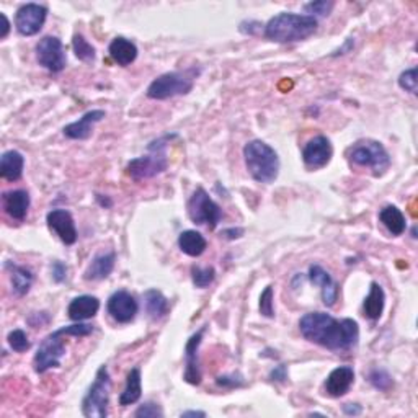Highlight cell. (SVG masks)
Returning a JSON list of instances; mask_svg holds the SVG:
<instances>
[{"instance_id":"obj_1","label":"cell","mask_w":418,"mask_h":418,"mask_svg":"<svg viewBox=\"0 0 418 418\" xmlns=\"http://www.w3.org/2000/svg\"><path fill=\"white\" fill-rule=\"evenodd\" d=\"M306 340L332 352H347L358 343L360 327L353 319H335L325 312H309L299 320Z\"/></svg>"},{"instance_id":"obj_2","label":"cell","mask_w":418,"mask_h":418,"mask_svg":"<svg viewBox=\"0 0 418 418\" xmlns=\"http://www.w3.org/2000/svg\"><path fill=\"white\" fill-rule=\"evenodd\" d=\"M319 21L315 16L299 14H278L265 25V36L275 43L304 41L317 31Z\"/></svg>"},{"instance_id":"obj_3","label":"cell","mask_w":418,"mask_h":418,"mask_svg":"<svg viewBox=\"0 0 418 418\" xmlns=\"http://www.w3.org/2000/svg\"><path fill=\"white\" fill-rule=\"evenodd\" d=\"M93 332L92 325L87 324H74L62 327V329L56 330L48 335L39 345L38 352L33 358V366H35V371L46 372L51 368H59L62 358L66 357V340L64 337L72 335V337H86Z\"/></svg>"},{"instance_id":"obj_4","label":"cell","mask_w":418,"mask_h":418,"mask_svg":"<svg viewBox=\"0 0 418 418\" xmlns=\"http://www.w3.org/2000/svg\"><path fill=\"white\" fill-rule=\"evenodd\" d=\"M244 160L248 173L258 183H273L280 175V157L270 144L253 139L245 144Z\"/></svg>"},{"instance_id":"obj_5","label":"cell","mask_w":418,"mask_h":418,"mask_svg":"<svg viewBox=\"0 0 418 418\" xmlns=\"http://www.w3.org/2000/svg\"><path fill=\"white\" fill-rule=\"evenodd\" d=\"M173 138H177V134L163 136V138L151 143L148 156L138 157V159H133L128 163L126 172L129 177L134 180H148L165 172L168 168L167 144Z\"/></svg>"},{"instance_id":"obj_6","label":"cell","mask_w":418,"mask_h":418,"mask_svg":"<svg viewBox=\"0 0 418 418\" xmlns=\"http://www.w3.org/2000/svg\"><path fill=\"white\" fill-rule=\"evenodd\" d=\"M111 391V377L106 366H100L95 381L82 400V414L87 418H106L108 417Z\"/></svg>"},{"instance_id":"obj_7","label":"cell","mask_w":418,"mask_h":418,"mask_svg":"<svg viewBox=\"0 0 418 418\" xmlns=\"http://www.w3.org/2000/svg\"><path fill=\"white\" fill-rule=\"evenodd\" d=\"M350 160L360 167H369L379 177L391 167V156L386 148L374 139H361L350 149Z\"/></svg>"},{"instance_id":"obj_8","label":"cell","mask_w":418,"mask_h":418,"mask_svg":"<svg viewBox=\"0 0 418 418\" xmlns=\"http://www.w3.org/2000/svg\"><path fill=\"white\" fill-rule=\"evenodd\" d=\"M193 71L188 72H167L151 82L148 97L152 100H167L177 95H186L193 90Z\"/></svg>"},{"instance_id":"obj_9","label":"cell","mask_w":418,"mask_h":418,"mask_svg":"<svg viewBox=\"0 0 418 418\" xmlns=\"http://www.w3.org/2000/svg\"><path fill=\"white\" fill-rule=\"evenodd\" d=\"M188 216L198 225H206L208 229H216L223 219V209L213 198L208 195L205 188H196L193 196L188 201Z\"/></svg>"},{"instance_id":"obj_10","label":"cell","mask_w":418,"mask_h":418,"mask_svg":"<svg viewBox=\"0 0 418 418\" xmlns=\"http://www.w3.org/2000/svg\"><path fill=\"white\" fill-rule=\"evenodd\" d=\"M36 59L39 66H43L49 72L64 71L67 64L64 44L56 36H44L36 44Z\"/></svg>"},{"instance_id":"obj_11","label":"cell","mask_w":418,"mask_h":418,"mask_svg":"<svg viewBox=\"0 0 418 418\" xmlns=\"http://www.w3.org/2000/svg\"><path fill=\"white\" fill-rule=\"evenodd\" d=\"M48 16V9L39 4H25L16 10L15 28L20 35L33 36L38 35L44 26Z\"/></svg>"},{"instance_id":"obj_12","label":"cell","mask_w":418,"mask_h":418,"mask_svg":"<svg viewBox=\"0 0 418 418\" xmlns=\"http://www.w3.org/2000/svg\"><path fill=\"white\" fill-rule=\"evenodd\" d=\"M48 228L59 237L62 244L74 245L77 242V229L74 218L66 209H53L48 213L46 218Z\"/></svg>"},{"instance_id":"obj_13","label":"cell","mask_w":418,"mask_h":418,"mask_svg":"<svg viewBox=\"0 0 418 418\" xmlns=\"http://www.w3.org/2000/svg\"><path fill=\"white\" fill-rule=\"evenodd\" d=\"M333 156V149L329 138L325 136H315L306 144L302 151V160L307 168L317 170V168L325 167L330 162Z\"/></svg>"},{"instance_id":"obj_14","label":"cell","mask_w":418,"mask_h":418,"mask_svg":"<svg viewBox=\"0 0 418 418\" xmlns=\"http://www.w3.org/2000/svg\"><path fill=\"white\" fill-rule=\"evenodd\" d=\"M106 309H108V314L116 322H120V324H128V322L134 320L139 306L134 296L129 295L128 291H116L108 297Z\"/></svg>"},{"instance_id":"obj_15","label":"cell","mask_w":418,"mask_h":418,"mask_svg":"<svg viewBox=\"0 0 418 418\" xmlns=\"http://www.w3.org/2000/svg\"><path fill=\"white\" fill-rule=\"evenodd\" d=\"M205 327L195 335L190 337V340L185 345V372L183 379L191 384V386H198L201 382V369H200V360H198V348H200L203 335H205Z\"/></svg>"},{"instance_id":"obj_16","label":"cell","mask_w":418,"mask_h":418,"mask_svg":"<svg viewBox=\"0 0 418 418\" xmlns=\"http://www.w3.org/2000/svg\"><path fill=\"white\" fill-rule=\"evenodd\" d=\"M309 280L315 286H320L322 290V301L327 307L335 306L338 299V285L333 281L329 271H325L320 265H312L309 268Z\"/></svg>"},{"instance_id":"obj_17","label":"cell","mask_w":418,"mask_h":418,"mask_svg":"<svg viewBox=\"0 0 418 418\" xmlns=\"http://www.w3.org/2000/svg\"><path fill=\"white\" fill-rule=\"evenodd\" d=\"M353 381L355 371L352 366H340V368H335L325 379V394L330 395V397H342V395L350 391Z\"/></svg>"},{"instance_id":"obj_18","label":"cell","mask_w":418,"mask_h":418,"mask_svg":"<svg viewBox=\"0 0 418 418\" xmlns=\"http://www.w3.org/2000/svg\"><path fill=\"white\" fill-rule=\"evenodd\" d=\"M2 205L10 218L15 221H24L30 209V195L25 190L5 191L2 195Z\"/></svg>"},{"instance_id":"obj_19","label":"cell","mask_w":418,"mask_h":418,"mask_svg":"<svg viewBox=\"0 0 418 418\" xmlns=\"http://www.w3.org/2000/svg\"><path fill=\"white\" fill-rule=\"evenodd\" d=\"M105 118L103 110H92L83 115L81 120L67 124L64 128V136L69 139H87L93 131V126Z\"/></svg>"},{"instance_id":"obj_20","label":"cell","mask_w":418,"mask_h":418,"mask_svg":"<svg viewBox=\"0 0 418 418\" xmlns=\"http://www.w3.org/2000/svg\"><path fill=\"white\" fill-rule=\"evenodd\" d=\"M100 310V301L95 296H78L74 297L67 307V315H69L71 320L74 322H82V320H88L97 315Z\"/></svg>"},{"instance_id":"obj_21","label":"cell","mask_w":418,"mask_h":418,"mask_svg":"<svg viewBox=\"0 0 418 418\" xmlns=\"http://www.w3.org/2000/svg\"><path fill=\"white\" fill-rule=\"evenodd\" d=\"M115 262H116L115 252L100 253V255H97L92 262H90L86 273H83V278H86L87 281H101L108 278L113 268H115Z\"/></svg>"},{"instance_id":"obj_22","label":"cell","mask_w":418,"mask_h":418,"mask_svg":"<svg viewBox=\"0 0 418 418\" xmlns=\"http://www.w3.org/2000/svg\"><path fill=\"white\" fill-rule=\"evenodd\" d=\"M25 157L19 151H7L2 154L0 159V177L9 180V182H16L24 175Z\"/></svg>"},{"instance_id":"obj_23","label":"cell","mask_w":418,"mask_h":418,"mask_svg":"<svg viewBox=\"0 0 418 418\" xmlns=\"http://www.w3.org/2000/svg\"><path fill=\"white\" fill-rule=\"evenodd\" d=\"M110 56L111 59L116 62L118 66H123L126 67L129 64H133L138 58V48H136V44L131 41V39H126L123 36H118L113 39L110 43Z\"/></svg>"},{"instance_id":"obj_24","label":"cell","mask_w":418,"mask_h":418,"mask_svg":"<svg viewBox=\"0 0 418 418\" xmlns=\"http://www.w3.org/2000/svg\"><path fill=\"white\" fill-rule=\"evenodd\" d=\"M384 306H386V295L379 283L372 281L369 287V295L366 296L363 309L365 315L371 320H377L384 312Z\"/></svg>"},{"instance_id":"obj_25","label":"cell","mask_w":418,"mask_h":418,"mask_svg":"<svg viewBox=\"0 0 418 418\" xmlns=\"http://www.w3.org/2000/svg\"><path fill=\"white\" fill-rule=\"evenodd\" d=\"M141 395H143V377H141V369L133 368L128 372L126 386H124V391L120 395V405H133L141 399Z\"/></svg>"},{"instance_id":"obj_26","label":"cell","mask_w":418,"mask_h":418,"mask_svg":"<svg viewBox=\"0 0 418 418\" xmlns=\"http://www.w3.org/2000/svg\"><path fill=\"white\" fill-rule=\"evenodd\" d=\"M178 247L185 255L188 257H200L205 253L208 242L198 230H185L178 237Z\"/></svg>"},{"instance_id":"obj_27","label":"cell","mask_w":418,"mask_h":418,"mask_svg":"<svg viewBox=\"0 0 418 418\" xmlns=\"http://www.w3.org/2000/svg\"><path fill=\"white\" fill-rule=\"evenodd\" d=\"M5 268L9 270L10 280H12V287L16 296H25L33 285V275L31 271L20 267V265H15L12 262L5 263Z\"/></svg>"},{"instance_id":"obj_28","label":"cell","mask_w":418,"mask_h":418,"mask_svg":"<svg viewBox=\"0 0 418 418\" xmlns=\"http://www.w3.org/2000/svg\"><path fill=\"white\" fill-rule=\"evenodd\" d=\"M379 221L392 235H402L407 229V221L402 211L397 206H386L381 209Z\"/></svg>"},{"instance_id":"obj_29","label":"cell","mask_w":418,"mask_h":418,"mask_svg":"<svg viewBox=\"0 0 418 418\" xmlns=\"http://www.w3.org/2000/svg\"><path fill=\"white\" fill-rule=\"evenodd\" d=\"M146 312L151 319L159 320L168 314V301L159 290H149L144 292Z\"/></svg>"},{"instance_id":"obj_30","label":"cell","mask_w":418,"mask_h":418,"mask_svg":"<svg viewBox=\"0 0 418 418\" xmlns=\"http://www.w3.org/2000/svg\"><path fill=\"white\" fill-rule=\"evenodd\" d=\"M72 48H74L76 58L83 62H93L95 58H97V51H95L92 44H90L82 35H74V39H72Z\"/></svg>"},{"instance_id":"obj_31","label":"cell","mask_w":418,"mask_h":418,"mask_svg":"<svg viewBox=\"0 0 418 418\" xmlns=\"http://www.w3.org/2000/svg\"><path fill=\"white\" fill-rule=\"evenodd\" d=\"M368 379H369L372 387H376L377 391H382V392H387L389 389L394 386L392 376L389 374L386 369H372L369 372Z\"/></svg>"},{"instance_id":"obj_32","label":"cell","mask_w":418,"mask_h":418,"mask_svg":"<svg viewBox=\"0 0 418 418\" xmlns=\"http://www.w3.org/2000/svg\"><path fill=\"white\" fill-rule=\"evenodd\" d=\"M216 278V270L213 267H193L191 268V280L196 287H208Z\"/></svg>"},{"instance_id":"obj_33","label":"cell","mask_w":418,"mask_h":418,"mask_svg":"<svg viewBox=\"0 0 418 418\" xmlns=\"http://www.w3.org/2000/svg\"><path fill=\"white\" fill-rule=\"evenodd\" d=\"M7 342L10 345V348H12L14 352H16V353L28 352V350H30V347H31V343H30V340H28L26 333L20 329L10 332L9 337H7Z\"/></svg>"},{"instance_id":"obj_34","label":"cell","mask_w":418,"mask_h":418,"mask_svg":"<svg viewBox=\"0 0 418 418\" xmlns=\"http://www.w3.org/2000/svg\"><path fill=\"white\" fill-rule=\"evenodd\" d=\"M260 314L267 319L275 317V304H273V286H267L260 296V304H258Z\"/></svg>"},{"instance_id":"obj_35","label":"cell","mask_w":418,"mask_h":418,"mask_svg":"<svg viewBox=\"0 0 418 418\" xmlns=\"http://www.w3.org/2000/svg\"><path fill=\"white\" fill-rule=\"evenodd\" d=\"M399 86H400V88L405 90V92L417 93V88H418V69L417 67L407 69L402 72V74H400Z\"/></svg>"},{"instance_id":"obj_36","label":"cell","mask_w":418,"mask_h":418,"mask_svg":"<svg viewBox=\"0 0 418 418\" xmlns=\"http://www.w3.org/2000/svg\"><path fill=\"white\" fill-rule=\"evenodd\" d=\"M335 7V4L333 2H327V0H320V2H310L304 5V10H306L307 14H312L310 16H329L330 12Z\"/></svg>"},{"instance_id":"obj_37","label":"cell","mask_w":418,"mask_h":418,"mask_svg":"<svg viewBox=\"0 0 418 418\" xmlns=\"http://www.w3.org/2000/svg\"><path fill=\"white\" fill-rule=\"evenodd\" d=\"M134 417L138 418H162L163 417V412L160 409V405H157L154 402H148V404H143L139 407L138 410H136Z\"/></svg>"},{"instance_id":"obj_38","label":"cell","mask_w":418,"mask_h":418,"mask_svg":"<svg viewBox=\"0 0 418 418\" xmlns=\"http://www.w3.org/2000/svg\"><path fill=\"white\" fill-rule=\"evenodd\" d=\"M216 382H218V386H221V387H228V389L240 387V386H244V384H245L244 377H242L240 374H228V376H219Z\"/></svg>"},{"instance_id":"obj_39","label":"cell","mask_w":418,"mask_h":418,"mask_svg":"<svg viewBox=\"0 0 418 418\" xmlns=\"http://www.w3.org/2000/svg\"><path fill=\"white\" fill-rule=\"evenodd\" d=\"M51 275H53V280L56 283H62V281H66L67 278V267L59 260H56V262L51 265Z\"/></svg>"},{"instance_id":"obj_40","label":"cell","mask_w":418,"mask_h":418,"mask_svg":"<svg viewBox=\"0 0 418 418\" xmlns=\"http://www.w3.org/2000/svg\"><path fill=\"white\" fill-rule=\"evenodd\" d=\"M270 379L275 382H285L287 379V368L285 365L276 366V368L270 372Z\"/></svg>"},{"instance_id":"obj_41","label":"cell","mask_w":418,"mask_h":418,"mask_svg":"<svg viewBox=\"0 0 418 418\" xmlns=\"http://www.w3.org/2000/svg\"><path fill=\"white\" fill-rule=\"evenodd\" d=\"M363 412V407L360 404H345L343 405V414L350 417H357Z\"/></svg>"},{"instance_id":"obj_42","label":"cell","mask_w":418,"mask_h":418,"mask_svg":"<svg viewBox=\"0 0 418 418\" xmlns=\"http://www.w3.org/2000/svg\"><path fill=\"white\" fill-rule=\"evenodd\" d=\"M242 234H244V229H225L223 230L221 235L229 240H234V239H239Z\"/></svg>"},{"instance_id":"obj_43","label":"cell","mask_w":418,"mask_h":418,"mask_svg":"<svg viewBox=\"0 0 418 418\" xmlns=\"http://www.w3.org/2000/svg\"><path fill=\"white\" fill-rule=\"evenodd\" d=\"M355 46V39L353 38H348L347 41H345V44L342 48H338L335 53H333V56H338V54H347L348 51H352Z\"/></svg>"},{"instance_id":"obj_44","label":"cell","mask_w":418,"mask_h":418,"mask_svg":"<svg viewBox=\"0 0 418 418\" xmlns=\"http://www.w3.org/2000/svg\"><path fill=\"white\" fill-rule=\"evenodd\" d=\"M0 20H2V33H0V39H4V38H7L9 31H10V21L5 14H0Z\"/></svg>"},{"instance_id":"obj_45","label":"cell","mask_w":418,"mask_h":418,"mask_svg":"<svg viewBox=\"0 0 418 418\" xmlns=\"http://www.w3.org/2000/svg\"><path fill=\"white\" fill-rule=\"evenodd\" d=\"M182 417L183 418H186V417H206V414L205 412H200V410H188V412H183L182 414Z\"/></svg>"}]
</instances>
